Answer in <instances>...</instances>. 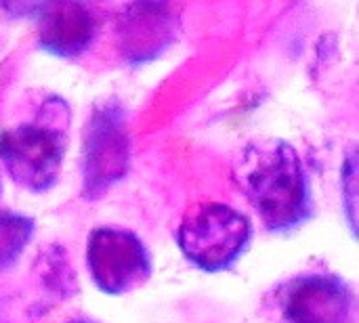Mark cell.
Instances as JSON below:
<instances>
[{
    "label": "cell",
    "mask_w": 359,
    "mask_h": 323,
    "mask_svg": "<svg viewBox=\"0 0 359 323\" xmlns=\"http://www.w3.org/2000/svg\"><path fill=\"white\" fill-rule=\"evenodd\" d=\"M246 195L271 231H290L311 214V187L299 153L278 143L252 162L244 179Z\"/></svg>",
    "instance_id": "obj_1"
},
{
    "label": "cell",
    "mask_w": 359,
    "mask_h": 323,
    "mask_svg": "<svg viewBox=\"0 0 359 323\" xmlns=\"http://www.w3.org/2000/svg\"><path fill=\"white\" fill-rule=\"evenodd\" d=\"M36 27L44 50L69 59L90 46L97 21L82 0H44L36 11Z\"/></svg>",
    "instance_id": "obj_7"
},
{
    "label": "cell",
    "mask_w": 359,
    "mask_h": 323,
    "mask_svg": "<svg viewBox=\"0 0 359 323\" xmlns=\"http://www.w3.org/2000/svg\"><path fill=\"white\" fill-rule=\"evenodd\" d=\"M67 107L59 99L46 101L42 118L19 124L0 135V160L8 177L32 193L48 191L61 174L65 156Z\"/></svg>",
    "instance_id": "obj_2"
},
{
    "label": "cell",
    "mask_w": 359,
    "mask_h": 323,
    "mask_svg": "<svg viewBox=\"0 0 359 323\" xmlns=\"http://www.w3.org/2000/svg\"><path fill=\"white\" fill-rule=\"evenodd\" d=\"M128 168V135L120 107L103 105L86 128L84 141V195L101 198L124 179Z\"/></svg>",
    "instance_id": "obj_5"
},
{
    "label": "cell",
    "mask_w": 359,
    "mask_h": 323,
    "mask_svg": "<svg viewBox=\"0 0 359 323\" xmlns=\"http://www.w3.org/2000/svg\"><path fill=\"white\" fill-rule=\"evenodd\" d=\"M282 315L286 323H351L353 292L341 277L303 275L286 286Z\"/></svg>",
    "instance_id": "obj_6"
},
{
    "label": "cell",
    "mask_w": 359,
    "mask_h": 323,
    "mask_svg": "<svg viewBox=\"0 0 359 323\" xmlns=\"http://www.w3.org/2000/svg\"><path fill=\"white\" fill-rule=\"evenodd\" d=\"M34 223L17 212L0 210V269L8 267L25 250Z\"/></svg>",
    "instance_id": "obj_8"
},
{
    "label": "cell",
    "mask_w": 359,
    "mask_h": 323,
    "mask_svg": "<svg viewBox=\"0 0 359 323\" xmlns=\"http://www.w3.org/2000/svg\"><path fill=\"white\" fill-rule=\"evenodd\" d=\"M250 238V221L236 208L219 202L194 206L177 229V244L183 256L210 273L229 269L246 252Z\"/></svg>",
    "instance_id": "obj_3"
},
{
    "label": "cell",
    "mask_w": 359,
    "mask_h": 323,
    "mask_svg": "<svg viewBox=\"0 0 359 323\" xmlns=\"http://www.w3.org/2000/svg\"><path fill=\"white\" fill-rule=\"evenodd\" d=\"M86 267L95 286L120 296L145 286L151 277V256L143 240L124 227H97L86 240Z\"/></svg>",
    "instance_id": "obj_4"
},
{
    "label": "cell",
    "mask_w": 359,
    "mask_h": 323,
    "mask_svg": "<svg viewBox=\"0 0 359 323\" xmlns=\"http://www.w3.org/2000/svg\"><path fill=\"white\" fill-rule=\"evenodd\" d=\"M44 0H0V8H4L13 17H29L36 15Z\"/></svg>",
    "instance_id": "obj_9"
},
{
    "label": "cell",
    "mask_w": 359,
    "mask_h": 323,
    "mask_svg": "<svg viewBox=\"0 0 359 323\" xmlns=\"http://www.w3.org/2000/svg\"><path fill=\"white\" fill-rule=\"evenodd\" d=\"M67 323H93V322H88V319H72V322H67Z\"/></svg>",
    "instance_id": "obj_10"
}]
</instances>
